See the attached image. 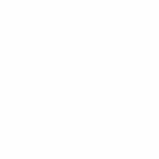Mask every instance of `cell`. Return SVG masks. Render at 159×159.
Returning a JSON list of instances; mask_svg holds the SVG:
<instances>
[]
</instances>
